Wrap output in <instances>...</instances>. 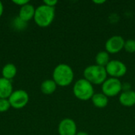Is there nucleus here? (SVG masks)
I'll return each instance as SVG.
<instances>
[{"instance_id":"22","label":"nucleus","mask_w":135,"mask_h":135,"mask_svg":"<svg viewBox=\"0 0 135 135\" xmlns=\"http://www.w3.org/2000/svg\"><path fill=\"white\" fill-rule=\"evenodd\" d=\"M3 10H4L3 4H2V2L0 1V17H2V13H3Z\"/></svg>"},{"instance_id":"5","label":"nucleus","mask_w":135,"mask_h":135,"mask_svg":"<svg viewBox=\"0 0 135 135\" xmlns=\"http://www.w3.org/2000/svg\"><path fill=\"white\" fill-rule=\"evenodd\" d=\"M101 85L102 93L108 98L116 97L123 92V83L118 78H108Z\"/></svg>"},{"instance_id":"13","label":"nucleus","mask_w":135,"mask_h":135,"mask_svg":"<svg viewBox=\"0 0 135 135\" xmlns=\"http://www.w3.org/2000/svg\"><path fill=\"white\" fill-rule=\"evenodd\" d=\"M91 100H92L93 104L97 108H106L108 104V102H109L108 97L106 95H104L103 93H94Z\"/></svg>"},{"instance_id":"20","label":"nucleus","mask_w":135,"mask_h":135,"mask_svg":"<svg viewBox=\"0 0 135 135\" xmlns=\"http://www.w3.org/2000/svg\"><path fill=\"white\" fill-rule=\"evenodd\" d=\"M58 3V1L57 0H44V5H47L48 6H51V7H54L57 5Z\"/></svg>"},{"instance_id":"19","label":"nucleus","mask_w":135,"mask_h":135,"mask_svg":"<svg viewBox=\"0 0 135 135\" xmlns=\"http://www.w3.org/2000/svg\"><path fill=\"white\" fill-rule=\"evenodd\" d=\"M11 108L8 99H0V112H5Z\"/></svg>"},{"instance_id":"9","label":"nucleus","mask_w":135,"mask_h":135,"mask_svg":"<svg viewBox=\"0 0 135 135\" xmlns=\"http://www.w3.org/2000/svg\"><path fill=\"white\" fill-rule=\"evenodd\" d=\"M58 132L59 135H76L78 133L77 124L74 119L65 118L59 123Z\"/></svg>"},{"instance_id":"8","label":"nucleus","mask_w":135,"mask_h":135,"mask_svg":"<svg viewBox=\"0 0 135 135\" xmlns=\"http://www.w3.org/2000/svg\"><path fill=\"white\" fill-rule=\"evenodd\" d=\"M125 40L122 36L115 35L108 38L105 43V51L109 54H116L124 48Z\"/></svg>"},{"instance_id":"23","label":"nucleus","mask_w":135,"mask_h":135,"mask_svg":"<svg viewBox=\"0 0 135 135\" xmlns=\"http://www.w3.org/2000/svg\"><path fill=\"white\" fill-rule=\"evenodd\" d=\"M76 135H89L87 132L85 131H78V133L76 134Z\"/></svg>"},{"instance_id":"6","label":"nucleus","mask_w":135,"mask_h":135,"mask_svg":"<svg viewBox=\"0 0 135 135\" xmlns=\"http://www.w3.org/2000/svg\"><path fill=\"white\" fill-rule=\"evenodd\" d=\"M105 69L108 75H109L110 78H115L118 79L123 77L127 72V67L126 64L118 59L111 60L105 66Z\"/></svg>"},{"instance_id":"14","label":"nucleus","mask_w":135,"mask_h":135,"mask_svg":"<svg viewBox=\"0 0 135 135\" xmlns=\"http://www.w3.org/2000/svg\"><path fill=\"white\" fill-rule=\"evenodd\" d=\"M57 86L53 79H47L41 83L40 90L45 95H51L55 92Z\"/></svg>"},{"instance_id":"12","label":"nucleus","mask_w":135,"mask_h":135,"mask_svg":"<svg viewBox=\"0 0 135 135\" xmlns=\"http://www.w3.org/2000/svg\"><path fill=\"white\" fill-rule=\"evenodd\" d=\"M11 81L0 78V99H8L13 93Z\"/></svg>"},{"instance_id":"11","label":"nucleus","mask_w":135,"mask_h":135,"mask_svg":"<svg viewBox=\"0 0 135 135\" xmlns=\"http://www.w3.org/2000/svg\"><path fill=\"white\" fill-rule=\"evenodd\" d=\"M35 10H36V9L34 8L33 5H32L28 2V4H26L20 8L19 13H18V17L25 22H28L31 19L34 18Z\"/></svg>"},{"instance_id":"10","label":"nucleus","mask_w":135,"mask_h":135,"mask_svg":"<svg viewBox=\"0 0 135 135\" xmlns=\"http://www.w3.org/2000/svg\"><path fill=\"white\" fill-rule=\"evenodd\" d=\"M119 101L121 105L127 108H131L135 105V91L127 90L123 91L119 97Z\"/></svg>"},{"instance_id":"15","label":"nucleus","mask_w":135,"mask_h":135,"mask_svg":"<svg viewBox=\"0 0 135 135\" xmlns=\"http://www.w3.org/2000/svg\"><path fill=\"white\" fill-rule=\"evenodd\" d=\"M17 72V70L14 64L7 63L3 66L2 70V78L10 81L16 76Z\"/></svg>"},{"instance_id":"4","label":"nucleus","mask_w":135,"mask_h":135,"mask_svg":"<svg viewBox=\"0 0 135 135\" xmlns=\"http://www.w3.org/2000/svg\"><path fill=\"white\" fill-rule=\"evenodd\" d=\"M73 93L74 97L82 101L91 100L94 95V88L89 81L85 78L78 80L73 87Z\"/></svg>"},{"instance_id":"24","label":"nucleus","mask_w":135,"mask_h":135,"mask_svg":"<svg viewBox=\"0 0 135 135\" xmlns=\"http://www.w3.org/2000/svg\"><path fill=\"white\" fill-rule=\"evenodd\" d=\"M93 2L95 3V4H104V2H105V1L104 0H100V1H93Z\"/></svg>"},{"instance_id":"21","label":"nucleus","mask_w":135,"mask_h":135,"mask_svg":"<svg viewBox=\"0 0 135 135\" xmlns=\"http://www.w3.org/2000/svg\"><path fill=\"white\" fill-rule=\"evenodd\" d=\"M13 2L14 4H16V5H17V6H19L21 7V6L28 4L29 2V1L28 0H13Z\"/></svg>"},{"instance_id":"17","label":"nucleus","mask_w":135,"mask_h":135,"mask_svg":"<svg viewBox=\"0 0 135 135\" xmlns=\"http://www.w3.org/2000/svg\"><path fill=\"white\" fill-rule=\"evenodd\" d=\"M123 49L128 53H135V40L130 39L126 40Z\"/></svg>"},{"instance_id":"1","label":"nucleus","mask_w":135,"mask_h":135,"mask_svg":"<svg viewBox=\"0 0 135 135\" xmlns=\"http://www.w3.org/2000/svg\"><path fill=\"white\" fill-rule=\"evenodd\" d=\"M52 78L57 85L66 87L73 82L74 73L70 66L66 63H60L55 67Z\"/></svg>"},{"instance_id":"2","label":"nucleus","mask_w":135,"mask_h":135,"mask_svg":"<svg viewBox=\"0 0 135 135\" xmlns=\"http://www.w3.org/2000/svg\"><path fill=\"white\" fill-rule=\"evenodd\" d=\"M55 16V9L54 7L48 6L44 3L39 6L34 14V21L35 23L41 28L48 27L54 21Z\"/></svg>"},{"instance_id":"7","label":"nucleus","mask_w":135,"mask_h":135,"mask_svg":"<svg viewBox=\"0 0 135 135\" xmlns=\"http://www.w3.org/2000/svg\"><path fill=\"white\" fill-rule=\"evenodd\" d=\"M10 106L15 109H21L26 106L29 100L28 94L23 89L13 91L8 98Z\"/></svg>"},{"instance_id":"3","label":"nucleus","mask_w":135,"mask_h":135,"mask_svg":"<svg viewBox=\"0 0 135 135\" xmlns=\"http://www.w3.org/2000/svg\"><path fill=\"white\" fill-rule=\"evenodd\" d=\"M84 78L92 85H102L108 78V74L105 67L97 64L89 65L83 71Z\"/></svg>"},{"instance_id":"16","label":"nucleus","mask_w":135,"mask_h":135,"mask_svg":"<svg viewBox=\"0 0 135 135\" xmlns=\"http://www.w3.org/2000/svg\"><path fill=\"white\" fill-rule=\"evenodd\" d=\"M111 61L110 59V54L107 52L106 51H99L95 57V62L97 65H99L100 66L105 67L108 63Z\"/></svg>"},{"instance_id":"18","label":"nucleus","mask_w":135,"mask_h":135,"mask_svg":"<svg viewBox=\"0 0 135 135\" xmlns=\"http://www.w3.org/2000/svg\"><path fill=\"white\" fill-rule=\"evenodd\" d=\"M13 26H14L17 29L21 30V29H24V28L26 27L27 22H25L24 21H22V20L17 16V17H16L14 18V20L13 21Z\"/></svg>"}]
</instances>
